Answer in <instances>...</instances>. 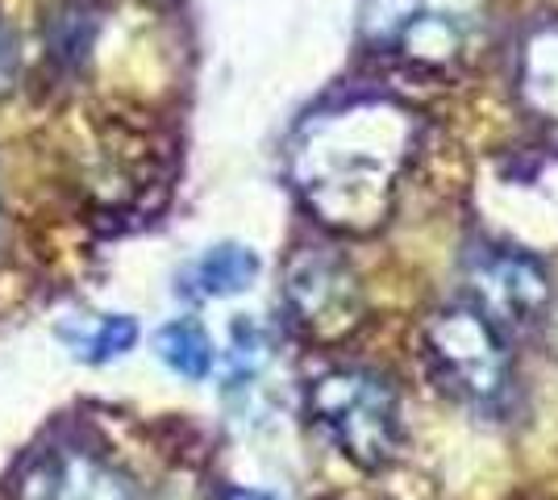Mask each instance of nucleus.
<instances>
[{"label": "nucleus", "mask_w": 558, "mask_h": 500, "mask_svg": "<svg viewBox=\"0 0 558 500\" xmlns=\"http://www.w3.org/2000/svg\"><path fill=\"white\" fill-rule=\"evenodd\" d=\"M413 130L388 100L347 105L317 118L296 146V184L329 225L363 230L388 209V196L409 159Z\"/></svg>", "instance_id": "obj_1"}, {"label": "nucleus", "mask_w": 558, "mask_h": 500, "mask_svg": "<svg viewBox=\"0 0 558 500\" xmlns=\"http://www.w3.org/2000/svg\"><path fill=\"white\" fill-rule=\"evenodd\" d=\"M308 413L359 467H384L400 447L392 388L367 367H338L308 388Z\"/></svg>", "instance_id": "obj_2"}, {"label": "nucleus", "mask_w": 558, "mask_h": 500, "mask_svg": "<svg viewBox=\"0 0 558 500\" xmlns=\"http://www.w3.org/2000/svg\"><path fill=\"white\" fill-rule=\"evenodd\" d=\"M425 358L450 397L492 405L509 383V355L480 309H442L425 326Z\"/></svg>", "instance_id": "obj_3"}, {"label": "nucleus", "mask_w": 558, "mask_h": 500, "mask_svg": "<svg viewBox=\"0 0 558 500\" xmlns=\"http://www.w3.org/2000/svg\"><path fill=\"white\" fill-rule=\"evenodd\" d=\"M367 29L413 59L446 63L475 29V0H367Z\"/></svg>", "instance_id": "obj_4"}, {"label": "nucleus", "mask_w": 558, "mask_h": 500, "mask_svg": "<svg viewBox=\"0 0 558 500\" xmlns=\"http://www.w3.org/2000/svg\"><path fill=\"white\" fill-rule=\"evenodd\" d=\"M17 500H134L113 463L84 447H43L22 463Z\"/></svg>", "instance_id": "obj_5"}, {"label": "nucleus", "mask_w": 558, "mask_h": 500, "mask_svg": "<svg viewBox=\"0 0 558 500\" xmlns=\"http://www.w3.org/2000/svg\"><path fill=\"white\" fill-rule=\"evenodd\" d=\"M475 296H480V313L492 321H534L550 301V284L534 259L505 251L480 263Z\"/></svg>", "instance_id": "obj_6"}, {"label": "nucleus", "mask_w": 558, "mask_h": 500, "mask_svg": "<svg viewBox=\"0 0 558 500\" xmlns=\"http://www.w3.org/2000/svg\"><path fill=\"white\" fill-rule=\"evenodd\" d=\"M288 301L304 326H329L350 309L347 267L329 255H301L288 271Z\"/></svg>", "instance_id": "obj_7"}, {"label": "nucleus", "mask_w": 558, "mask_h": 500, "mask_svg": "<svg viewBox=\"0 0 558 500\" xmlns=\"http://www.w3.org/2000/svg\"><path fill=\"white\" fill-rule=\"evenodd\" d=\"M521 88L542 118L558 121V25H542L525 42Z\"/></svg>", "instance_id": "obj_8"}, {"label": "nucleus", "mask_w": 558, "mask_h": 500, "mask_svg": "<svg viewBox=\"0 0 558 500\" xmlns=\"http://www.w3.org/2000/svg\"><path fill=\"white\" fill-rule=\"evenodd\" d=\"M255 276H258L255 251H246V246H238V242L213 246L209 255L192 267V280H196V292H201V296H233V292L251 288Z\"/></svg>", "instance_id": "obj_9"}, {"label": "nucleus", "mask_w": 558, "mask_h": 500, "mask_svg": "<svg viewBox=\"0 0 558 500\" xmlns=\"http://www.w3.org/2000/svg\"><path fill=\"white\" fill-rule=\"evenodd\" d=\"M155 351L184 380H205L213 371V342L196 321H171L155 333Z\"/></svg>", "instance_id": "obj_10"}, {"label": "nucleus", "mask_w": 558, "mask_h": 500, "mask_svg": "<svg viewBox=\"0 0 558 500\" xmlns=\"http://www.w3.org/2000/svg\"><path fill=\"white\" fill-rule=\"evenodd\" d=\"M134 342H138V321H134V317H125V313H109V317H100V321H96L88 338H75L80 355L88 358V363H109V358H121Z\"/></svg>", "instance_id": "obj_11"}, {"label": "nucleus", "mask_w": 558, "mask_h": 500, "mask_svg": "<svg viewBox=\"0 0 558 500\" xmlns=\"http://www.w3.org/2000/svg\"><path fill=\"white\" fill-rule=\"evenodd\" d=\"M22 75V47H17V34L0 22V96L9 93Z\"/></svg>", "instance_id": "obj_12"}, {"label": "nucleus", "mask_w": 558, "mask_h": 500, "mask_svg": "<svg viewBox=\"0 0 558 500\" xmlns=\"http://www.w3.org/2000/svg\"><path fill=\"white\" fill-rule=\"evenodd\" d=\"M226 500H271V497H263V492H251V488H233V492H226Z\"/></svg>", "instance_id": "obj_13"}]
</instances>
